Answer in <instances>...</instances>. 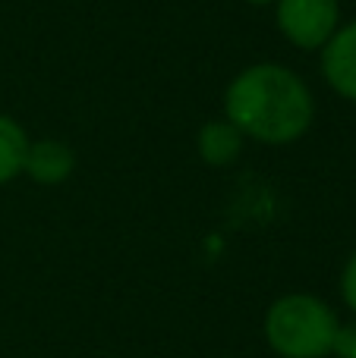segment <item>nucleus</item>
Wrapping results in <instances>:
<instances>
[{
  "label": "nucleus",
  "mask_w": 356,
  "mask_h": 358,
  "mask_svg": "<svg viewBox=\"0 0 356 358\" xmlns=\"http://www.w3.org/2000/svg\"><path fill=\"white\" fill-rule=\"evenodd\" d=\"M224 117L262 145H294L313 129L315 98L306 79L281 63H252L224 88Z\"/></svg>",
  "instance_id": "1"
},
{
  "label": "nucleus",
  "mask_w": 356,
  "mask_h": 358,
  "mask_svg": "<svg viewBox=\"0 0 356 358\" xmlns=\"http://www.w3.org/2000/svg\"><path fill=\"white\" fill-rule=\"evenodd\" d=\"M341 299H344V305L356 315V252L347 258L344 271H341Z\"/></svg>",
  "instance_id": "9"
},
{
  "label": "nucleus",
  "mask_w": 356,
  "mask_h": 358,
  "mask_svg": "<svg viewBox=\"0 0 356 358\" xmlns=\"http://www.w3.org/2000/svg\"><path fill=\"white\" fill-rule=\"evenodd\" d=\"M25 151H29V136L13 117L0 113V185L13 182L22 173Z\"/></svg>",
  "instance_id": "7"
},
{
  "label": "nucleus",
  "mask_w": 356,
  "mask_h": 358,
  "mask_svg": "<svg viewBox=\"0 0 356 358\" xmlns=\"http://www.w3.org/2000/svg\"><path fill=\"white\" fill-rule=\"evenodd\" d=\"M278 31L300 50H322L341 25L338 0H275Z\"/></svg>",
  "instance_id": "3"
},
{
  "label": "nucleus",
  "mask_w": 356,
  "mask_h": 358,
  "mask_svg": "<svg viewBox=\"0 0 356 358\" xmlns=\"http://www.w3.org/2000/svg\"><path fill=\"white\" fill-rule=\"evenodd\" d=\"M338 315L313 292H287L265 311V343L281 358H328Z\"/></svg>",
  "instance_id": "2"
},
{
  "label": "nucleus",
  "mask_w": 356,
  "mask_h": 358,
  "mask_svg": "<svg viewBox=\"0 0 356 358\" xmlns=\"http://www.w3.org/2000/svg\"><path fill=\"white\" fill-rule=\"evenodd\" d=\"M319 66L328 88L356 104V19L338 25V31L319 50Z\"/></svg>",
  "instance_id": "4"
},
{
  "label": "nucleus",
  "mask_w": 356,
  "mask_h": 358,
  "mask_svg": "<svg viewBox=\"0 0 356 358\" xmlns=\"http://www.w3.org/2000/svg\"><path fill=\"white\" fill-rule=\"evenodd\" d=\"M331 355L334 358H356V317L347 324H338V334L331 343Z\"/></svg>",
  "instance_id": "8"
},
{
  "label": "nucleus",
  "mask_w": 356,
  "mask_h": 358,
  "mask_svg": "<svg viewBox=\"0 0 356 358\" xmlns=\"http://www.w3.org/2000/svg\"><path fill=\"white\" fill-rule=\"evenodd\" d=\"M22 173L35 185H63L76 173V151L60 138H38L29 142Z\"/></svg>",
  "instance_id": "5"
},
{
  "label": "nucleus",
  "mask_w": 356,
  "mask_h": 358,
  "mask_svg": "<svg viewBox=\"0 0 356 358\" xmlns=\"http://www.w3.org/2000/svg\"><path fill=\"white\" fill-rule=\"evenodd\" d=\"M243 3H249V6H275V0H243Z\"/></svg>",
  "instance_id": "10"
},
{
  "label": "nucleus",
  "mask_w": 356,
  "mask_h": 358,
  "mask_svg": "<svg viewBox=\"0 0 356 358\" xmlns=\"http://www.w3.org/2000/svg\"><path fill=\"white\" fill-rule=\"evenodd\" d=\"M243 145H246V136L227 117L205 123L199 129V136H196V151H199L202 164H208V167H231V164H237L240 155H243Z\"/></svg>",
  "instance_id": "6"
}]
</instances>
